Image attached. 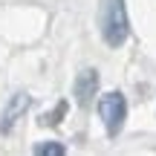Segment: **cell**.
Returning a JSON list of instances; mask_svg holds the SVG:
<instances>
[{"instance_id": "1", "label": "cell", "mask_w": 156, "mask_h": 156, "mask_svg": "<svg viewBox=\"0 0 156 156\" xmlns=\"http://www.w3.org/2000/svg\"><path fill=\"white\" fill-rule=\"evenodd\" d=\"M130 35V20H127V9L124 0H104L101 9V38L107 41V46L119 49Z\"/></svg>"}, {"instance_id": "2", "label": "cell", "mask_w": 156, "mask_h": 156, "mask_svg": "<svg viewBox=\"0 0 156 156\" xmlns=\"http://www.w3.org/2000/svg\"><path fill=\"white\" fill-rule=\"evenodd\" d=\"M98 116L101 122H104V130L107 136H119V130H122L124 124V116H127V101H124L122 93H104L98 98Z\"/></svg>"}, {"instance_id": "3", "label": "cell", "mask_w": 156, "mask_h": 156, "mask_svg": "<svg viewBox=\"0 0 156 156\" xmlns=\"http://www.w3.org/2000/svg\"><path fill=\"white\" fill-rule=\"evenodd\" d=\"M29 104H32L29 93H15L12 95V98L6 101V107H3V116H0V133H9V130L17 124V119L29 110Z\"/></svg>"}, {"instance_id": "4", "label": "cell", "mask_w": 156, "mask_h": 156, "mask_svg": "<svg viewBox=\"0 0 156 156\" xmlns=\"http://www.w3.org/2000/svg\"><path fill=\"white\" fill-rule=\"evenodd\" d=\"M95 90H98V73L95 69H81L75 75V84H73V95H75L78 107H87L93 101Z\"/></svg>"}, {"instance_id": "5", "label": "cell", "mask_w": 156, "mask_h": 156, "mask_svg": "<svg viewBox=\"0 0 156 156\" xmlns=\"http://www.w3.org/2000/svg\"><path fill=\"white\" fill-rule=\"evenodd\" d=\"M32 153H38V156H64L67 147H64L61 142H38V145L32 147Z\"/></svg>"}, {"instance_id": "6", "label": "cell", "mask_w": 156, "mask_h": 156, "mask_svg": "<svg viewBox=\"0 0 156 156\" xmlns=\"http://www.w3.org/2000/svg\"><path fill=\"white\" fill-rule=\"evenodd\" d=\"M64 116H67V101H58L52 113H44V116H41V124H46V127H49V124H58Z\"/></svg>"}]
</instances>
